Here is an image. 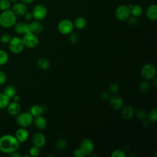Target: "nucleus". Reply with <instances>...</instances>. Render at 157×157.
I'll return each instance as SVG.
<instances>
[{
	"instance_id": "nucleus-20",
	"label": "nucleus",
	"mask_w": 157,
	"mask_h": 157,
	"mask_svg": "<svg viewBox=\"0 0 157 157\" xmlns=\"http://www.w3.org/2000/svg\"><path fill=\"white\" fill-rule=\"evenodd\" d=\"M46 108L44 105H34L31 107L29 109V113L33 117H36L41 115L45 111Z\"/></svg>"
},
{
	"instance_id": "nucleus-35",
	"label": "nucleus",
	"mask_w": 157,
	"mask_h": 157,
	"mask_svg": "<svg viewBox=\"0 0 157 157\" xmlns=\"http://www.w3.org/2000/svg\"><path fill=\"white\" fill-rule=\"evenodd\" d=\"M136 117L140 120H145V118H147V115L146 112L142 109H139L136 112Z\"/></svg>"
},
{
	"instance_id": "nucleus-25",
	"label": "nucleus",
	"mask_w": 157,
	"mask_h": 157,
	"mask_svg": "<svg viewBox=\"0 0 157 157\" xmlns=\"http://www.w3.org/2000/svg\"><path fill=\"white\" fill-rule=\"evenodd\" d=\"M131 15L136 17H138L140 16L143 12V9L140 5H133L132 8L130 9Z\"/></svg>"
},
{
	"instance_id": "nucleus-13",
	"label": "nucleus",
	"mask_w": 157,
	"mask_h": 157,
	"mask_svg": "<svg viewBox=\"0 0 157 157\" xmlns=\"http://www.w3.org/2000/svg\"><path fill=\"white\" fill-rule=\"evenodd\" d=\"M29 136L28 131L25 128L21 127L16 131L15 137L20 143H24L28 139Z\"/></svg>"
},
{
	"instance_id": "nucleus-15",
	"label": "nucleus",
	"mask_w": 157,
	"mask_h": 157,
	"mask_svg": "<svg viewBox=\"0 0 157 157\" xmlns=\"http://www.w3.org/2000/svg\"><path fill=\"white\" fill-rule=\"evenodd\" d=\"M110 105L113 109L119 110L123 107V100L120 96L114 94L110 99Z\"/></svg>"
},
{
	"instance_id": "nucleus-18",
	"label": "nucleus",
	"mask_w": 157,
	"mask_h": 157,
	"mask_svg": "<svg viewBox=\"0 0 157 157\" xmlns=\"http://www.w3.org/2000/svg\"><path fill=\"white\" fill-rule=\"evenodd\" d=\"M33 122L36 127L39 130H43L45 129L47 125V121L45 118L42 115H39L34 117Z\"/></svg>"
},
{
	"instance_id": "nucleus-44",
	"label": "nucleus",
	"mask_w": 157,
	"mask_h": 157,
	"mask_svg": "<svg viewBox=\"0 0 157 157\" xmlns=\"http://www.w3.org/2000/svg\"><path fill=\"white\" fill-rule=\"evenodd\" d=\"M20 1H21V2L25 3L27 5V4H29L33 3L35 0H20Z\"/></svg>"
},
{
	"instance_id": "nucleus-33",
	"label": "nucleus",
	"mask_w": 157,
	"mask_h": 157,
	"mask_svg": "<svg viewBox=\"0 0 157 157\" xmlns=\"http://www.w3.org/2000/svg\"><path fill=\"white\" fill-rule=\"evenodd\" d=\"M150 88V85L148 82L146 81L142 82L139 85V90L142 93H146L149 91Z\"/></svg>"
},
{
	"instance_id": "nucleus-40",
	"label": "nucleus",
	"mask_w": 157,
	"mask_h": 157,
	"mask_svg": "<svg viewBox=\"0 0 157 157\" xmlns=\"http://www.w3.org/2000/svg\"><path fill=\"white\" fill-rule=\"evenodd\" d=\"M74 156L75 157H83L85 155L84 153L83 152V151L81 150V148H77L74 150Z\"/></svg>"
},
{
	"instance_id": "nucleus-12",
	"label": "nucleus",
	"mask_w": 157,
	"mask_h": 157,
	"mask_svg": "<svg viewBox=\"0 0 157 157\" xmlns=\"http://www.w3.org/2000/svg\"><path fill=\"white\" fill-rule=\"evenodd\" d=\"M12 11L17 16H24V15L28 12V7L26 4L22 2H15L12 9Z\"/></svg>"
},
{
	"instance_id": "nucleus-2",
	"label": "nucleus",
	"mask_w": 157,
	"mask_h": 157,
	"mask_svg": "<svg viewBox=\"0 0 157 157\" xmlns=\"http://www.w3.org/2000/svg\"><path fill=\"white\" fill-rule=\"evenodd\" d=\"M17 21V16L12 9L2 11L0 14V26L4 28H9L15 25Z\"/></svg>"
},
{
	"instance_id": "nucleus-9",
	"label": "nucleus",
	"mask_w": 157,
	"mask_h": 157,
	"mask_svg": "<svg viewBox=\"0 0 157 157\" xmlns=\"http://www.w3.org/2000/svg\"><path fill=\"white\" fill-rule=\"evenodd\" d=\"M140 73L144 78L146 80H150L155 77L156 71L154 65L150 63H147L143 66L141 69Z\"/></svg>"
},
{
	"instance_id": "nucleus-10",
	"label": "nucleus",
	"mask_w": 157,
	"mask_h": 157,
	"mask_svg": "<svg viewBox=\"0 0 157 157\" xmlns=\"http://www.w3.org/2000/svg\"><path fill=\"white\" fill-rule=\"evenodd\" d=\"M80 148L83 151L85 155H89L94 151V144L91 139H85L81 142Z\"/></svg>"
},
{
	"instance_id": "nucleus-21",
	"label": "nucleus",
	"mask_w": 157,
	"mask_h": 157,
	"mask_svg": "<svg viewBox=\"0 0 157 157\" xmlns=\"http://www.w3.org/2000/svg\"><path fill=\"white\" fill-rule=\"evenodd\" d=\"M134 113V109L131 105H126L121 109V115L125 120H131L132 118Z\"/></svg>"
},
{
	"instance_id": "nucleus-39",
	"label": "nucleus",
	"mask_w": 157,
	"mask_h": 157,
	"mask_svg": "<svg viewBox=\"0 0 157 157\" xmlns=\"http://www.w3.org/2000/svg\"><path fill=\"white\" fill-rule=\"evenodd\" d=\"M7 80V76L5 72L0 71V85H4Z\"/></svg>"
},
{
	"instance_id": "nucleus-11",
	"label": "nucleus",
	"mask_w": 157,
	"mask_h": 157,
	"mask_svg": "<svg viewBox=\"0 0 157 157\" xmlns=\"http://www.w3.org/2000/svg\"><path fill=\"white\" fill-rule=\"evenodd\" d=\"M32 142L33 145L39 148H42L46 143V138L45 135L40 132H35L32 137Z\"/></svg>"
},
{
	"instance_id": "nucleus-43",
	"label": "nucleus",
	"mask_w": 157,
	"mask_h": 157,
	"mask_svg": "<svg viewBox=\"0 0 157 157\" xmlns=\"http://www.w3.org/2000/svg\"><path fill=\"white\" fill-rule=\"evenodd\" d=\"M9 156H12V157H22V156H23L22 155H21V154H20L19 153L17 152V151H14V152H13V153H10V154H9Z\"/></svg>"
},
{
	"instance_id": "nucleus-32",
	"label": "nucleus",
	"mask_w": 157,
	"mask_h": 157,
	"mask_svg": "<svg viewBox=\"0 0 157 157\" xmlns=\"http://www.w3.org/2000/svg\"><path fill=\"white\" fill-rule=\"evenodd\" d=\"M29 154L30 156L36 157L40 155V148L36 146H32L29 150Z\"/></svg>"
},
{
	"instance_id": "nucleus-45",
	"label": "nucleus",
	"mask_w": 157,
	"mask_h": 157,
	"mask_svg": "<svg viewBox=\"0 0 157 157\" xmlns=\"http://www.w3.org/2000/svg\"><path fill=\"white\" fill-rule=\"evenodd\" d=\"M12 99H13V101H15V102H19L20 101V96H18V95H17V94H15L13 98H12Z\"/></svg>"
},
{
	"instance_id": "nucleus-27",
	"label": "nucleus",
	"mask_w": 157,
	"mask_h": 157,
	"mask_svg": "<svg viewBox=\"0 0 157 157\" xmlns=\"http://www.w3.org/2000/svg\"><path fill=\"white\" fill-rule=\"evenodd\" d=\"M67 145V143L66 140L63 138H61L56 141L55 144V147L57 150L62 151L66 148Z\"/></svg>"
},
{
	"instance_id": "nucleus-36",
	"label": "nucleus",
	"mask_w": 157,
	"mask_h": 157,
	"mask_svg": "<svg viewBox=\"0 0 157 157\" xmlns=\"http://www.w3.org/2000/svg\"><path fill=\"white\" fill-rule=\"evenodd\" d=\"M126 156L125 152L121 149H117L111 154L112 157H126Z\"/></svg>"
},
{
	"instance_id": "nucleus-34",
	"label": "nucleus",
	"mask_w": 157,
	"mask_h": 157,
	"mask_svg": "<svg viewBox=\"0 0 157 157\" xmlns=\"http://www.w3.org/2000/svg\"><path fill=\"white\" fill-rule=\"evenodd\" d=\"M12 36L9 33H4L0 36V42L2 44H9L12 39Z\"/></svg>"
},
{
	"instance_id": "nucleus-5",
	"label": "nucleus",
	"mask_w": 157,
	"mask_h": 157,
	"mask_svg": "<svg viewBox=\"0 0 157 157\" xmlns=\"http://www.w3.org/2000/svg\"><path fill=\"white\" fill-rule=\"evenodd\" d=\"M74 23L69 19H63L58 24V31L63 35L70 34L74 29Z\"/></svg>"
},
{
	"instance_id": "nucleus-6",
	"label": "nucleus",
	"mask_w": 157,
	"mask_h": 157,
	"mask_svg": "<svg viewBox=\"0 0 157 157\" xmlns=\"http://www.w3.org/2000/svg\"><path fill=\"white\" fill-rule=\"evenodd\" d=\"M22 40L23 41L25 47L30 48L37 47L39 44V39L37 34L31 32L23 34Z\"/></svg>"
},
{
	"instance_id": "nucleus-29",
	"label": "nucleus",
	"mask_w": 157,
	"mask_h": 157,
	"mask_svg": "<svg viewBox=\"0 0 157 157\" xmlns=\"http://www.w3.org/2000/svg\"><path fill=\"white\" fill-rule=\"evenodd\" d=\"M148 121L151 122H155L157 120V110L153 109L150 111L148 114L147 115Z\"/></svg>"
},
{
	"instance_id": "nucleus-1",
	"label": "nucleus",
	"mask_w": 157,
	"mask_h": 157,
	"mask_svg": "<svg viewBox=\"0 0 157 157\" xmlns=\"http://www.w3.org/2000/svg\"><path fill=\"white\" fill-rule=\"evenodd\" d=\"M20 142L15 136L4 134L0 137V151L6 154H10L17 151L19 148Z\"/></svg>"
},
{
	"instance_id": "nucleus-24",
	"label": "nucleus",
	"mask_w": 157,
	"mask_h": 157,
	"mask_svg": "<svg viewBox=\"0 0 157 157\" xmlns=\"http://www.w3.org/2000/svg\"><path fill=\"white\" fill-rule=\"evenodd\" d=\"M2 93L5 94L8 98L11 99L17 94V90L14 86L8 85L4 88Z\"/></svg>"
},
{
	"instance_id": "nucleus-4",
	"label": "nucleus",
	"mask_w": 157,
	"mask_h": 157,
	"mask_svg": "<svg viewBox=\"0 0 157 157\" xmlns=\"http://www.w3.org/2000/svg\"><path fill=\"white\" fill-rule=\"evenodd\" d=\"M9 48L10 51L14 54L20 53L25 48L22 38L17 36L12 37L9 43Z\"/></svg>"
},
{
	"instance_id": "nucleus-22",
	"label": "nucleus",
	"mask_w": 157,
	"mask_h": 157,
	"mask_svg": "<svg viewBox=\"0 0 157 157\" xmlns=\"http://www.w3.org/2000/svg\"><path fill=\"white\" fill-rule=\"evenodd\" d=\"M74 27H75L78 29H82L85 28L86 26V20L84 17H78L76 18L73 22Z\"/></svg>"
},
{
	"instance_id": "nucleus-8",
	"label": "nucleus",
	"mask_w": 157,
	"mask_h": 157,
	"mask_svg": "<svg viewBox=\"0 0 157 157\" xmlns=\"http://www.w3.org/2000/svg\"><path fill=\"white\" fill-rule=\"evenodd\" d=\"M115 15L116 18L120 21H126L131 16L130 9L128 6L120 5L118 6L115 11Z\"/></svg>"
},
{
	"instance_id": "nucleus-19",
	"label": "nucleus",
	"mask_w": 157,
	"mask_h": 157,
	"mask_svg": "<svg viewBox=\"0 0 157 157\" xmlns=\"http://www.w3.org/2000/svg\"><path fill=\"white\" fill-rule=\"evenodd\" d=\"M30 31L36 34H40L43 31V25L39 20H34L29 23Z\"/></svg>"
},
{
	"instance_id": "nucleus-37",
	"label": "nucleus",
	"mask_w": 157,
	"mask_h": 157,
	"mask_svg": "<svg viewBox=\"0 0 157 157\" xmlns=\"http://www.w3.org/2000/svg\"><path fill=\"white\" fill-rule=\"evenodd\" d=\"M69 40L72 44H77L79 40V36L75 32H72L69 36Z\"/></svg>"
},
{
	"instance_id": "nucleus-38",
	"label": "nucleus",
	"mask_w": 157,
	"mask_h": 157,
	"mask_svg": "<svg viewBox=\"0 0 157 157\" xmlns=\"http://www.w3.org/2000/svg\"><path fill=\"white\" fill-rule=\"evenodd\" d=\"M118 90H119V86L115 83H112L109 86V91L113 94H116L118 91Z\"/></svg>"
},
{
	"instance_id": "nucleus-30",
	"label": "nucleus",
	"mask_w": 157,
	"mask_h": 157,
	"mask_svg": "<svg viewBox=\"0 0 157 157\" xmlns=\"http://www.w3.org/2000/svg\"><path fill=\"white\" fill-rule=\"evenodd\" d=\"M11 2L9 0H0V10L4 11L10 9Z\"/></svg>"
},
{
	"instance_id": "nucleus-17",
	"label": "nucleus",
	"mask_w": 157,
	"mask_h": 157,
	"mask_svg": "<svg viewBox=\"0 0 157 157\" xmlns=\"http://www.w3.org/2000/svg\"><path fill=\"white\" fill-rule=\"evenodd\" d=\"M6 108L9 114L12 116L17 115L20 113L21 110V107L19 103L18 102L15 101H10L9 104H8Z\"/></svg>"
},
{
	"instance_id": "nucleus-7",
	"label": "nucleus",
	"mask_w": 157,
	"mask_h": 157,
	"mask_svg": "<svg viewBox=\"0 0 157 157\" xmlns=\"http://www.w3.org/2000/svg\"><path fill=\"white\" fill-rule=\"evenodd\" d=\"M31 13L34 20L41 21L46 18L47 15V9L44 4H38L33 7Z\"/></svg>"
},
{
	"instance_id": "nucleus-14",
	"label": "nucleus",
	"mask_w": 157,
	"mask_h": 157,
	"mask_svg": "<svg viewBox=\"0 0 157 157\" xmlns=\"http://www.w3.org/2000/svg\"><path fill=\"white\" fill-rule=\"evenodd\" d=\"M14 26V31L18 34H25L27 33H29L30 28L29 23L24 22H17Z\"/></svg>"
},
{
	"instance_id": "nucleus-3",
	"label": "nucleus",
	"mask_w": 157,
	"mask_h": 157,
	"mask_svg": "<svg viewBox=\"0 0 157 157\" xmlns=\"http://www.w3.org/2000/svg\"><path fill=\"white\" fill-rule=\"evenodd\" d=\"M34 118L32 115L28 112L19 113L16 117V123L20 127L27 128L33 123Z\"/></svg>"
},
{
	"instance_id": "nucleus-26",
	"label": "nucleus",
	"mask_w": 157,
	"mask_h": 157,
	"mask_svg": "<svg viewBox=\"0 0 157 157\" xmlns=\"http://www.w3.org/2000/svg\"><path fill=\"white\" fill-rule=\"evenodd\" d=\"M10 99L3 93H0V109H6L10 102Z\"/></svg>"
},
{
	"instance_id": "nucleus-42",
	"label": "nucleus",
	"mask_w": 157,
	"mask_h": 157,
	"mask_svg": "<svg viewBox=\"0 0 157 157\" xmlns=\"http://www.w3.org/2000/svg\"><path fill=\"white\" fill-rule=\"evenodd\" d=\"M101 99L102 100L107 101V100H108L109 99V94H108L107 92H105V91L102 92L101 93Z\"/></svg>"
},
{
	"instance_id": "nucleus-41",
	"label": "nucleus",
	"mask_w": 157,
	"mask_h": 157,
	"mask_svg": "<svg viewBox=\"0 0 157 157\" xmlns=\"http://www.w3.org/2000/svg\"><path fill=\"white\" fill-rule=\"evenodd\" d=\"M24 17H25V20H27V21H31V20L33 18L32 13H31V12H27L24 15Z\"/></svg>"
},
{
	"instance_id": "nucleus-28",
	"label": "nucleus",
	"mask_w": 157,
	"mask_h": 157,
	"mask_svg": "<svg viewBox=\"0 0 157 157\" xmlns=\"http://www.w3.org/2000/svg\"><path fill=\"white\" fill-rule=\"evenodd\" d=\"M9 61V55L7 53L2 49H0V66L6 64Z\"/></svg>"
},
{
	"instance_id": "nucleus-23",
	"label": "nucleus",
	"mask_w": 157,
	"mask_h": 157,
	"mask_svg": "<svg viewBox=\"0 0 157 157\" xmlns=\"http://www.w3.org/2000/svg\"><path fill=\"white\" fill-rule=\"evenodd\" d=\"M38 67L42 70H47L50 66V63L48 59L45 58H40L37 62Z\"/></svg>"
},
{
	"instance_id": "nucleus-31",
	"label": "nucleus",
	"mask_w": 157,
	"mask_h": 157,
	"mask_svg": "<svg viewBox=\"0 0 157 157\" xmlns=\"http://www.w3.org/2000/svg\"><path fill=\"white\" fill-rule=\"evenodd\" d=\"M128 20V25L131 28H134L137 26L139 20L137 19V17H134V16H130Z\"/></svg>"
},
{
	"instance_id": "nucleus-46",
	"label": "nucleus",
	"mask_w": 157,
	"mask_h": 157,
	"mask_svg": "<svg viewBox=\"0 0 157 157\" xmlns=\"http://www.w3.org/2000/svg\"><path fill=\"white\" fill-rule=\"evenodd\" d=\"M10 2H17L18 0H9Z\"/></svg>"
},
{
	"instance_id": "nucleus-16",
	"label": "nucleus",
	"mask_w": 157,
	"mask_h": 157,
	"mask_svg": "<svg viewBox=\"0 0 157 157\" xmlns=\"http://www.w3.org/2000/svg\"><path fill=\"white\" fill-rule=\"evenodd\" d=\"M145 15L150 21H156L157 19V6L155 4L150 5L146 9Z\"/></svg>"
}]
</instances>
